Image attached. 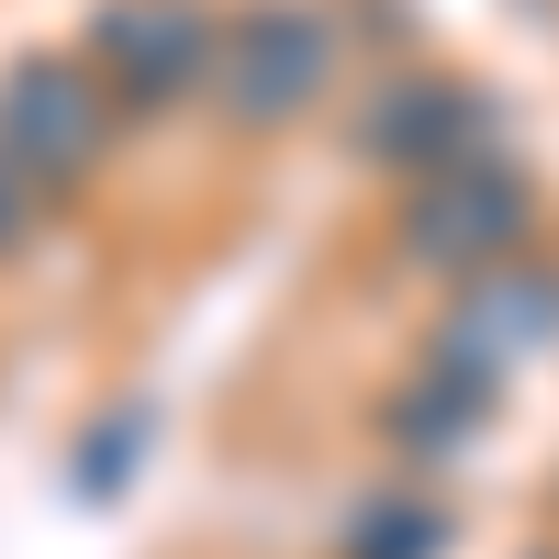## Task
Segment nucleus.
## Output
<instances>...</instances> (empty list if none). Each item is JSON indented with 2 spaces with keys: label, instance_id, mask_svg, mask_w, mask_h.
Masks as SVG:
<instances>
[{
  "label": "nucleus",
  "instance_id": "f257e3e1",
  "mask_svg": "<svg viewBox=\"0 0 559 559\" xmlns=\"http://www.w3.org/2000/svg\"><path fill=\"white\" fill-rule=\"evenodd\" d=\"M102 57L123 68V90H179L202 68V12L191 0H123V12H102Z\"/></svg>",
  "mask_w": 559,
  "mask_h": 559
},
{
  "label": "nucleus",
  "instance_id": "f03ea898",
  "mask_svg": "<svg viewBox=\"0 0 559 559\" xmlns=\"http://www.w3.org/2000/svg\"><path fill=\"white\" fill-rule=\"evenodd\" d=\"M313 57H324V45H313V23H247V57H236V102L247 112H280V102H302V90H313Z\"/></svg>",
  "mask_w": 559,
  "mask_h": 559
}]
</instances>
